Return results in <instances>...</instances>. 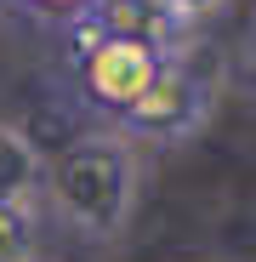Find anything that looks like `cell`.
<instances>
[{
  "mask_svg": "<svg viewBox=\"0 0 256 262\" xmlns=\"http://www.w3.org/2000/svg\"><path fill=\"white\" fill-rule=\"evenodd\" d=\"M46 200L85 239H114L137 205V160L120 137H74L46 177Z\"/></svg>",
  "mask_w": 256,
  "mask_h": 262,
  "instance_id": "1",
  "label": "cell"
},
{
  "mask_svg": "<svg viewBox=\"0 0 256 262\" xmlns=\"http://www.w3.org/2000/svg\"><path fill=\"white\" fill-rule=\"evenodd\" d=\"M217 114V92L182 63V57H165L159 80L148 85V97L125 114V131L131 137H148V143H188L211 125Z\"/></svg>",
  "mask_w": 256,
  "mask_h": 262,
  "instance_id": "2",
  "label": "cell"
},
{
  "mask_svg": "<svg viewBox=\"0 0 256 262\" xmlns=\"http://www.w3.org/2000/svg\"><path fill=\"white\" fill-rule=\"evenodd\" d=\"M74 69H80V92L91 97L97 108H108V114L125 120L148 97V85L159 80L165 57L148 52V46H131V40H103V46H91Z\"/></svg>",
  "mask_w": 256,
  "mask_h": 262,
  "instance_id": "3",
  "label": "cell"
},
{
  "mask_svg": "<svg viewBox=\"0 0 256 262\" xmlns=\"http://www.w3.org/2000/svg\"><path fill=\"white\" fill-rule=\"evenodd\" d=\"M91 17L108 40H131V46H148L159 57H177V40H182V17L171 12V0H97Z\"/></svg>",
  "mask_w": 256,
  "mask_h": 262,
  "instance_id": "4",
  "label": "cell"
},
{
  "mask_svg": "<svg viewBox=\"0 0 256 262\" xmlns=\"http://www.w3.org/2000/svg\"><path fill=\"white\" fill-rule=\"evenodd\" d=\"M46 177L52 160L23 125H0V205L12 211H40L46 205Z\"/></svg>",
  "mask_w": 256,
  "mask_h": 262,
  "instance_id": "5",
  "label": "cell"
},
{
  "mask_svg": "<svg viewBox=\"0 0 256 262\" xmlns=\"http://www.w3.org/2000/svg\"><path fill=\"white\" fill-rule=\"evenodd\" d=\"M34 234H40V211L0 205V262H34Z\"/></svg>",
  "mask_w": 256,
  "mask_h": 262,
  "instance_id": "6",
  "label": "cell"
},
{
  "mask_svg": "<svg viewBox=\"0 0 256 262\" xmlns=\"http://www.w3.org/2000/svg\"><path fill=\"white\" fill-rule=\"evenodd\" d=\"M23 6H34V12H46V17H85V12H91L97 6V0H23Z\"/></svg>",
  "mask_w": 256,
  "mask_h": 262,
  "instance_id": "7",
  "label": "cell"
},
{
  "mask_svg": "<svg viewBox=\"0 0 256 262\" xmlns=\"http://www.w3.org/2000/svg\"><path fill=\"white\" fill-rule=\"evenodd\" d=\"M222 0H171V12H177L182 23H194V17H205V12H217Z\"/></svg>",
  "mask_w": 256,
  "mask_h": 262,
  "instance_id": "8",
  "label": "cell"
}]
</instances>
